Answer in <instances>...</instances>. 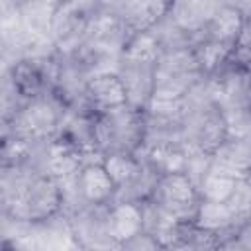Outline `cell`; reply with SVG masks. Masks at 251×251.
I'll list each match as a JSON object with an SVG mask.
<instances>
[{"label":"cell","mask_w":251,"mask_h":251,"mask_svg":"<svg viewBox=\"0 0 251 251\" xmlns=\"http://www.w3.org/2000/svg\"><path fill=\"white\" fill-rule=\"evenodd\" d=\"M65 208L63 186L39 163L4 167L2 210L6 220L37 224L59 216Z\"/></svg>","instance_id":"1"},{"label":"cell","mask_w":251,"mask_h":251,"mask_svg":"<svg viewBox=\"0 0 251 251\" xmlns=\"http://www.w3.org/2000/svg\"><path fill=\"white\" fill-rule=\"evenodd\" d=\"M71 108L53 92L24 100L4 118V135L25 143L43 145L59 135Z\"/></svg>","instance_id":"2"},{"label":"cell","mask_w":251,"mask_h":251,"mask_svg":"<svg viewBox=\"0 0 251 251\" xmlns=\"http://www.w3.org/2000/svg\"><path fill=\"white\" fill-rule=\"evenodd\" d=\"M106 0H73L57 6L51 16L49 39L61 57L73 55L90 35Z\"/></svg>","instance_id":"3"},{"label":"cell","mask_w":251,"mask_h":251,"mask_svg":"<svg viewBox=\"0 0 251 251\" xmlns=\"http://www.w3.org/2000/svg\"><path fill=\"white\" fill-rule=\"evenodd\" d=\"M145 141V112L124 104L96 116V145L102 157L114 151L137 153Z\"/></svg>","instance_id":"4"},{"label":"cell","mask_w":251,"mask_h":251,"mask_svg":"<svg viewBox=\"0 0 251 251\" xmlns=\"http://www.w3.org/2000/svg\"><path fill=\"white\" fill-rule=\"evenodd\" d=\"M204 78L192 47L163 51L155 65L153 96L161 100H184V96Z\"/></svg>","instance_id":"5"},{"label":"cell","mask_w":251,"mask_h":251,"mask_svg":"<svg viewBox=\"0 0 251 251\" xmlns=\"http://www.w3.org/2000/svg\"><path fill=\"white\" fill-rule=\"evenodd\" d=\"M61 69L59 53H39L22 57L10 63L6 82L10 90L22 100L39 98L57 90V78Z\"/></svg>","instance_id":"6"},{"label":"cell","mask_w":251,"mask_h":251,"mask_svg":"<svg viewBox=\"0 0 251 251\" xmlns=\"http://www.w3.org/2000/svg\"><path fill=\"white\" fill-rule=\"evenodd\" d=\"M149 198L182 224H192L202 202L198 186L186 173L159 175Z\"/></svg>","instance_id":"7"},{"label":"cell","mask_w":251,"mask_h":251,"mask_svg":"<svg viewBox=\"0 0 251 251\" xmlns=\"http://www.w3.org/2000/svg\"><path fill=\"white\" fill-rule=\"evenodd\" d=\"M127 104V94L122 78L116 71L98 73L86 78L82 88V102L78 110H86L94 116Z\"/></svg>","instance_id":"8"},{"label":"cell","mask_w":251,"mask_h":251,"mask_svg":"<svg viewBox=\"0 0 251 251\" xmlns=\"http://www.w3.org/2000/svg\"><path fill=\"white\" fill-rule=\"evenodd\" d=\"M108 4L124 25L127 39L155 27L171 8V0H108Z\"/></svg>","instance_id":"9"},{"label":"cell","mask_w":251,"mask_h":251,"mask_svg":"<svg viewBox=\"0 0 251 251\" xmlns=\"http://www.w3.org/2000/svg\"><path fill=\"white\" fill-rule=\"evenodd\" d=\"M155 65L157 61H147L139 57H129L124 55L120 57L118 63V76L124 82L126 94H127V104L145 110L153 96V80H155Z\"/></svg>","instance_id":"10"},{"label":"cell","mask_w":251,"mask_h":251,"mask_svg":"<svg viewBox=\"0 0 251 251\" xmlns=\"http://www.w3.org/2000/svg\"><path fill=\"white\" fill-rule=\"evenodd\" d=\"M104 229L114 247H124L143 231V204L133 200H114L106 206Z\"/></svg>","instance_id":"11"},{"label":"cell","mask_w":251,"mask_h":251,"mask_svg":"<svg viewBox=\"0 0 251 251\" xmlns=\"http://www.w3.org/2000/svg\"><path fill=\"white\" fill-rule=\"evenodd\" d=\"M229 0H171L167 18L192 39L202 31L208 20Z\"/></svg>","instance_id":"12"},{"label":"cell","mask_w":251,"mask_h":251,"mask_svg":"<svg viewBox=\"0 0 251 251\" xmlns=\"http://www.w3.org/2000/svg\"><path fill=\"white\" fill-rule=\"evenodd\" d=\"M243 27H245V12L241 8H237L235 4L227 2L208 20V24L196 35V39H208V41H214V43L233 49Z\"/></svg>","instance_id":"13"},{"label":"cell","mask_w":251,"mask_h":251,"mask_svg":"<svg viewBox=\"0 0 251 251\" xmlns=\"http://www.w3.org/2000/svg\"><path fill=\"white\" fill-rule=\"evenodd\" d=\"M243 178L235 176L233 173L218 167L212 163L206 169V173L200 176V180L196 182L198 192L202 196V200H210V202H229L231 196L235 194V190L239 188Z\"/></svg>","instance_id":"14"},{"label":"cell","mask_w":251,"mask_h":251,"mask_svg":"<svg viewBox=\"0 0 251 251\" xmlns=\"http://www.w3.org/2000/svg\"><path fill=\"white\" fill-rule=\"evenodd\" d=\"M212 163L243 178L251 171V139L226 137L212 153Z\"/></svg>","instance_id":"15"},{"label":"cell","mask_w":251,"mask_h":251,"mask_svg":"<svg viewBox=\"0 0 251 251\" xmlns=\"http://www.w3.org/2000/svg\"><path fill=\"white\" fill-rule=\"evenodd\" d=\"M226 124V137H243L251 139V106L237 104L220 108Z\"/></svg>","instance_id":"16"},{"label":"cell","mask_w":251,"mask_h":251,"mask_svg":"<svg viewBox=\"0 0 251 251\" xmlns=\"http://www.w3.org/2000/svg\"><path fill=\"white\" fill-rule=\"evenodd\" d=\"M41 4H45V6H51V8H57V6H63V4H67V2H73V0H39Z\"/></svg>","instance_id":"17"},{"label":"cell","mask_w":251,"mask_h":251,"mask_svg":"<svg viewBox=\"0 0 251 251\" xmlns=\"http://www.w3.org/2000/svg\"><path fill=\"white\" fill-rule=\"evenodd\" d=\"M243 182H245V184H247V188L251 190V171H249V173L243 176Z\"/></svg>","instance_id":"18"},{"label":"cell","mask_w":251,"mask_h":251,"mask_svg":"<svg viewBox=\"0 0 251 251\" xmlns=\"http://www.w3.org/2000/svg\"><path fill=\"white\" fill-rule=\"evenodd\" d=\"M249 106H251V92H249Z\"/></svg>","instance_id":"19"}]
</instances>
